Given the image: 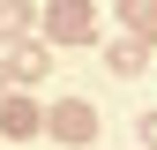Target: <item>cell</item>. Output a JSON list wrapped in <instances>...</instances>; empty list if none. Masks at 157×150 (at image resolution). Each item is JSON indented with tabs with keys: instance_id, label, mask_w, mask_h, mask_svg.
I'll use <instances>...</instances> for the list:
<instances>
[{
	"instance_id": "6da1fadb",
	"label": "cell",
	"mask_w": 157,
	"mask_h": 150,
	"mask_svg": "<svg viewBox=\"0 0 157 150\" xmlns=\"http://www.w3.org/2000/svg\"><path fill=\"white\" fill-rule=\"evenodd\" d=\"M37 38L45 45H90L97 38V0H45L37 8Z\"/></svg>"
},
{
	"instance_id": "52a82bcc",
	"label": "cell",
	"mask_w": 157,
	"mask_h": 150,
	"mask_svg": "<svg viewBox=\"0 0 157 150\" xmlns=\"http://www.w3.org/2000/svg\"><path fill=\"white\" fill-rule=\"evenodd\" d=\"M112 15H120V23H127L135 38H157V0H120Z\"/></svg>"
},
{
	"instance_id": "3957f363",
	"label": "cell",
	"mask_w": 157,
	"mask_h": 150,
	"mask_svg": "<svg viewBox=\"0 0 157 150\" xmlns=\"http://www.w3.org/2000/svg\"><path fill=\"white\" fill-rule=\"evenodd\" d=\"M0 68H8V83H15V90H23V83H45L52 45H45V38H23V45H8V60H0Z\"/></svg>"
},
{
	"instance_id": "8992f818",
	"label": "cell",
	"mask_w": 157,
	"mask_h": 150,
	"mask_svg": "<svg viewBox=\"0 0 157 150\" xmlns=\"http://www.w3.org/2000/svg\"><path fill=\"white\" fill-rule=\"evenodd\" d=\"M142 60H150V38H135V30L105 45V68H112V75H142Z\"/></svg>"
},
{
	"instance_id": "5b68a950",
	"label": "cell",
	"mask_w": 157,
	"mask_h": 150,
	"mask_svg": "<svg viewBox=\"0 0 157 150\" xmlns=\"http://www.w3.org/2000/svg\"><path fill=\"white\" fill-rule=\"evenodd\" d=\"M23 38H37V8L30 0H0V45H23Z\"/></svg>"
},
{
	"instance_id": "ba28073f",
	"label": "cell",
	"mask_w": 157,
	"mask_h": 150,
	"mask_svg": "<svg viewBox=\"0 0 157 150\" xmlns=\"http://www.w3.org/2000/svg\"><path fill=\"white\" fill-rule=\"evenodd\" d=\"M142 143H150V150H157V105H150V120H142Z\"/></svg>"
},
{
	"instance_id": "277c9868",
	"label": "cell",
	"mask_w": 157,
	"mask_h": 150,
	"mask_svg": "<svg viewBox=\"0 0 157 150\" xmlns=\"http://www.w3.org/2000/svg\"><path fill=\"white\" fill-rule=\"evenodd\" d=\"M37 120H45V105H37V98H23V90H8V98H0V135H8V143H30Z\"/></svg>"
},
{
	"instance_id": "9c48e42d",
	"label": "cell",
	"mask_w": 157,
	"mask_h": 150,
	"mask_svg": "<svg viewBox=\"0 0 157 150\" xmlns=\"http://www.w3.org/2000/svg\"><path fill=\"white\" fill-rule=\"evenodd\" d=\"M8 90H15V83H8V68H0V98H8Z\"/></svg>"
},
{
	"instance_id": "7a4b0ae2",
	"label": "cell",
	"mask_w": 157,
	"mask_h": 150,
	"mask_svg": "<svg viewBox=\"0 0 157 150\" xmlns=\"http://www.w3.org/2000/svg\"><path fill=\"white\" fill-rule=\"evenodd\" d=\"M45 128L52 143H67V150H90L97 143V105H82V98H60V105H45Z\"/></svg>"
}]
</instances>
